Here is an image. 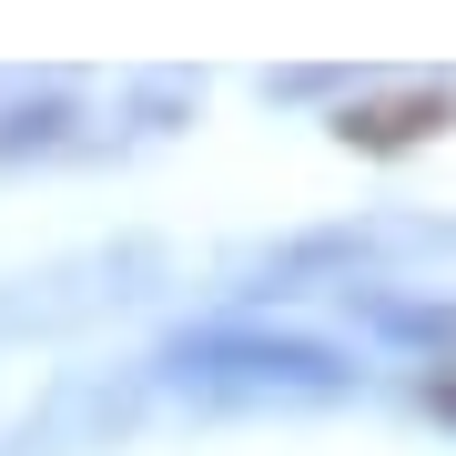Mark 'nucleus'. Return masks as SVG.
I'll list each match as a JSON object with an SVG mask.
<instances>
[{"mask_svg": "<svg viewBox=\"0 0 456 456\" xmlns=\"http://www.w3.org/2000/svg\"><path fill=\"white\" fill-rule=\"evenodd\" d=\"M426 122H446V102H406V112H365V122H345L355 142H406V132H426Z\"/></svg>", "mask_w": 456, "mask_h": 456, "instance_id": "1", "label": "nucleus"}]
</instances>
